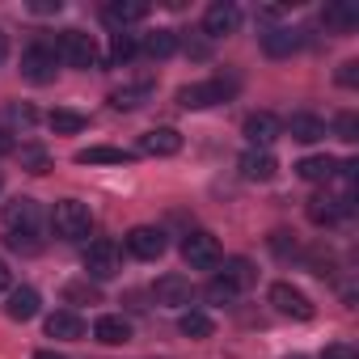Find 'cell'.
<instances>
[{
	"instance_id": "2",
	"label": "cell",
	"mask_w": 359,
	"mask_h": 359,
	"mask_svg": "<svg viewBox=\"0 0 359 359\" xmlns=\"http://www.w3.org/2000/svg\"><path fill=\"white\" fill-rule=\"evenodd\" d=\"M55 60H64L68 68H97V43L85 30H64L55 39Z\"/></svg>"
},
{
	"instance_id": "10",
	"label": "cell",
	"mask_w": 359,
	"mask_h": 359,
	"mask_svg": "<svg viewBox=\"0 0 359 359\" xmlns=\"http://www.w3.org/2000/svg\"><path fill=\"white\" fill-rule=\"evenodd\" d=\"M241 26V9L233 5V0H216V5L203 13V34L208 39H224Z\"/></svg>"
},
{
	"instance_id": "23",
	"label": "cell",
	"mask_w": 359,
	"mask_h": 359,
	"mask_svg": "<svg viewBox=\"0 0 359 359\" xmlns=\"http://www.w3.org/2000/svg\"><path fill=\"white\" fill-rule=\"evenodd\" d=\"M220 279H224L229 287L245 292V287H254L258 271H254V262H250V258H224V271H220Z\"/></svg>"
},
{
	"instance_id": "41",
	"label": "cell",
	"mask_w": 359,
	"mask_h": 359,
	"mask_svg": "<svg viewBox=\"0 0 359 359\" xmlns=\"http://www.w3.org/2000/svg\"><path fill=\"white\" fill-rule=\"evenodd\" d=\"M0 292H9V266L0 262Z\"/></svg>"
},
{
	"instance_id": "34",
	"label": "cell",
	"mask_w": 359,
	"mask_h": 359,
	"mask_svg": "<svg viewBox=\"0 0 359 359\" xmlns=\"http://www.w3.org/2000/svg\"><path fill=\"white\" fill-rule=\"evenodd\" d=\"M334 131H338V140L355 144V140H359V118H355L351 110H342V114H338V123H334Z\"/></svg>"
},
{
	"instance_id": "31",
	"label": "cell",
	"mask_w": 359,
	"mask_h": 359,
	"mask_svg": "<svg viewBox=\"0 0 359 359\" xmlns=\"http://www.w3.org/2000/svg\"><path fill=\"white\" fill-rule=\"evenodd\" d=\"M22 165L30 169V173H47L51 169V156H47V148H39V144H22Z\"/></svg>"
},
{
	"instance_id": "8",
	"label": "cell",
	"mask_w": 359,
	"mask_h": 359,
	"mask_svg": "<svg viewBox=\"0 0 359 359\" xmlns=\"http://www.w3.org/2000/svg\"><path fill=\"white\" fill-rule=\"evenodd\" d=\"M237 169H241L245 182H271V177L279 173V161L271 156V148H245L241 161H237Z\"/></svg>"
},
{
	"instance_id": "11",
	"label": "cell",
	"mask_w": 359,
	"mask_h": 359,
	"mask_svg": "<svg viewBox=\"0 0 359 359\" xmlns=\"http://www.w3.org/2000/svg\"><path fill=\"white\" fill-rule=\"evenodd\" d=\"M152 296H156V304H165V309H187L191 296H195V287H191L187 275H161L156 287H152Z\"/></svg>"
},
{
	"instance_id": "7",
	"label": "cell",
	"mask_w": 359,
	"mask_h": 359,
	"mask_svg": "<svg viewBox=\"0 0 359 359\" xmlns=\"http://www.w3.org/2000/svg\"><path fill=\"white\" fill-rule=\"evenodd\" d=\"M165 233L156 229V224H135L131 233H127V250L135 254V258H144V262H156L161 254H165Z\"/></svg>"
},
{
	"instance_id": "5",
	"label": "cell",
	"mask_w": 359,
	"mask_h": 359,
	"mask_svg": "<svg viewBox=\"0 0 359 359\" xmlns=\"http://www.w3.org/2000/svg\"><path fill=\"white\" fill-rule=\"evenodd\" d=\"M182 258H187V266H195V271H212V266H220V241H216L212 233L195 229V233L182 237Z\"/></svg>"
},
{
	"instance_id": "19",
	"label": "cell",
	"mask_w": 359,
	"mask_h": 359,
	"mask_svg": "<svg viewBox=\"0 0 359 359\" xmlns=\"http://www.w3.org/2000/svg\"><path fill=\"white\" fill-rule=\"evenodd\" d=\"M300 47H304L300 30H266V34H262V51L275 55V60H287V55H296Z\"/></svg>"
},
{
	"instance_id": "35",
	"label": "cell",
	"mask_w": 359,
	"mask_h": 359,
	"mask_svg": "<svg viewBox=\"0 0 359 359\" xmlns=\"http://www.w3.org/2000/svg\"><path fill=\"white\" fill-rule=\"evenodd\" d=\"M5 245H9L13 254H39V250H43V245L34 241V233H9V237H5Z\"/></svg>"
},
{
	"instance_id": "16",
	"label": "cell",
	"mask_w": 359,
	"mask_h": 359,
	"mask_svg": "<svg viewBox=\"0 0 359 359\" xmlns=\"http://www.w3.org/2000/svg\"><path fill=\"white\" fill-rule=\"evenodd\" d=\"M283 131H287L296 144H317V140H325V123H321L317 114H309V110H296V114L283 123Z\"/></svg>"
},
{
	"instance_id": "38",
	"label": "cell",
	"mask_w": 359,
	"mask_h": 359,
	"mask_svg": "<svg viewBox=\"0 0 359 359\" xmlns=\"http://www.w3.org/2000/svg\"><path fill=\"white\" fill-rule=\"evenodd\" d=\"M9 152H18V144H13V135L0 127V156H9Z\"/></svg>"
},
{
	"instance_id": "13",
	"label": "cell",
	"mask_w": 359,
	"mask_h": 359,
	"mask_svg": "<svg viewBox=\"0 0 359 359\" xmlns=\"http://www.w3.org/2000/svg\"><path fill=\"white\" fill-rule=\"evenodd\" d=\"M279 135H283V123H279L271 110H254V114L245 118V140H250V148H271Z\"/></svg>"
},
{
	"instance_id": "40",
	"label": "cell",
	"mask_w": 359,
	"mask_h": 359,
	"mask_svg": "<svg viewBox=\"0 0 359 359\" xmlns=\"http://www.w3.org/2000/svg\"><path fill=\"white\" fill-rule=\"evenodd\" d=\"M258 18H262V22H279V18H283V9H275V5H266V9H258Z\"/></svg>"
},
{
	"instance_id": "39",
	"label": "cell",
	"mask_w": 359,
	"mask_h": 359,
	"mask_svg": "<svg viewBox=\"0 0 359 359\" xmlns=\"http://www.w3.org/2000/svg\"><path fill=\"white\" fill-rule=\"evenodd\" d=\"M34 13H60V0H34Z\"/></svg>"
},
{
	"instance_id": "26",
	"label": "cell",
	"mask_w": 359,
	"mask_h": 359,
	"mask_svg": "<svg viewBox=\"0 0 359 359\" xmlns=\"http://www.w3.org/2000/svg\"><path fill=\"white\" fill-rule=\"evenodd\" d=\"M321 22H325L330 30H355V26H359V9L351 5V0H342V5H325Z\"/></svg>"
},
{
	"instance_id": "24",
	"label": "cell",
	"mask_w": 359,
	"mask_h": 359,
	"mask_svg": "<svg viewBox=\"0 0 359 359\" xmlns=\"http://www.w3.org/2000/svg\"><path fill=\"white\" fill-rule=\"evenodd\" d=\"M148 97H152V81H135V85L114 89V93H110V106H114V110H135V106H144Z\"/></svg>"
},
{
	"instance_id": "15",
	"label": "cell",
	"mask_w": 359,
	"mask_h": 359,
	"mask_svg": "<svg viewBox=\"0 0 359 359\" xmlns=\"http://www.w3.org/2000/svg\"><path fill=\"white\" fill-rule=\"evenodd\" d=\"M304 212H309V220H313V224L330 229V224H338V220L351 212V203H346V199H334V195H313Z\"/></svg>"
},
{
	"instance_id": "29",
	"label": "cell",
	"mask_w": 359,
	"mask_h": 359,
	"mask_svg": "<svg viewBox=\"0 0 359 359\" xmlns=\"http://www.w3.org/2000/svg\"><path fill=\"white\" fill-rule=\"evenodd\" d=\"M47 123H51V131L72 135V131H81L89 118H85V114H76V110H51V114H47Z\"/></svg>"
},
{
	"instance_id": "22",
	"label": "cell",
	"mask_w": 359,
	"mask_h": 359,
	"mask_svg": "<svg viewBox=\"0 0 359 359\" xmlns=\"http://www.w3.org/2000/svg\"><path fill=\"white\" fill-rule=\"evenodd\" d=\"M5 313H9L13 321H34V317H39V292H34V287H13Z\"/></svg>"
},
{
	"instance_id": "30",
	"label": "cell",
	"mask_w": 359,
	"mask_h": 359,
	"mask_svg": "<svg viewBox=\"0 0 359 359\" xmlns=\"http://www.w3.org/2000/svg\"><path fill=\"white\" fill-rule=\"evenodd\" d=\"M64 300H68V304H97L102 292H97V283L81 279V283H68V287H64Z\"/></svg>"
},
{
	"instance_id": "20",
	"label": "cell",
	"mask_w": 359,
	"mask_h": 359,
	"mask_svg": "<svg viewBox=\"0 0 359 359\" xmlns=\"http://www.w3.org/2000/svg\"><path fill=\"white\" fill-rule=\"evenodd\" d=\"M93 338H97V342H106V346H123V342H131V321H127V317L106 313V317H97Z\"/></svg>"
},
{
	"instance_id": "21",
	"label": "cell",
	"mask_w": 359,
	"mask_h": 359,
	"mask_svg": "<svg viewBox=\"0 0 359 359\" xmlns=\"http://www.w3.org/2000/svg\"><path fill=\"white\" fill-rule=\"evenodd\" d=\"M135 152L127 148H110V144H93V148H81L76 152V165H127Z\"/></svg>"
},
{
	"instance_id": "25",
	"label": "cell",
	"mask_w": 359,
	"mask_h": 359,
	"mask_svg": "<svg viewBox=\"0 0 359 359\" xmlns=\"http://www.w3.org/2000/svg\"><path fill=\"white\" fill-rule=\"evenodd\" d=\"M296 173L304 177V182H330V177L338 173V161L334 156H304L296 165Z\"/></svg>"
},
{
	"instance_id": "43",
	"label": "cell",
	"mask_w": 359,
	"mask_h": 359,
	"mask_svg": "<svg viewBox=\"0 0 359 359\" xmlns=\"http://www.w3.org/2000/svg\"><path fill=\"white\" fill-rule=\"evenodd\" d=\"M34 359H60V355H51V351H43V355H34Z\"/></svg>"
},
{
	"instance_id": "28",
	"label": "cell",
	"mask_w": 359,
	"mask_h": 359,
	"mask_svg": "<svg viewBox=\"0 0 359 359\" xmlns=\"http://www.w3.org/2000/svg\"><path fill=\"white\" fill-rule=\"evenodd\" d=\"M177 330H182L187 338H212V330H216V321H212L208 313H199V309H187L182 317H177Z\"/></svg>"
},
{
	"instance_id": "36",
	"label": "cell",
	"mask_w": 359,
	"mask_h": 359,
	"mask_svg": "<svg viewBox=\"0 0 359 359\" xmlns=\"http://www.w3.org/2000/svg\"><path fill=\"white\" fill-rule=\"evenodd\" d=\"M338 85H346V89L359 85V64H355V60H346V64L338 68Z\"/></svg>"
},
{
	"instance_id": "42",
	"label": "cell",
	"mask_w": 359,
	"mask_h": 359,
	"mask_svg": "<svg viewBox=\"0 0 359 359\" xmlns=\"http://www.w3.org/2000/svg\"><path fill=\"white\" fill-rule=\"evenodd\" d=\"M5 55H9V39H5V34H0V60H5Z\"/></svg>"
},
{
	"instance_id": "3",
	"label": "cell",
	"mask_w": 359,
	"mask_h": 359,
	"mask_svg": "<svg viewBox=\"0 0 359 359\" xmlns=\"http://www.w3.org/2000/svg\"><path fill=\"white\" fill-rule=\"evenodd\" d=\"M237 89V81H199V85H187V89H177V106L182 110H208L216 102H229Z\"/></svg>"
},
{
	"instance_id": "18",
	"label": "cell",
	"mask_w": 359,
	"mask_h": 359,
	"mask_svg": "<svg viewBox=\"0 0 359 359\" xmlns=\"http://www.w3.org/2000/svg\"><path fill=\"white\" fill-rule=\"evenodd\" d=\"M47 338L76 342V338H85V321H81L72 309H60V313H51V317H47Z\"/></svg>"
},
{
	"instance_id": "27",
	"label": "cell",
	"mask_w": 359,
	"mask_h": 359,
	"mask_svg": "<svg viewBox=\"0 0 359 359\" xmlns=\"http://www.w3.org/2000/svg\"><path fill=\"white\" fill-rule=\"evenodd\" d=\"M177 47H182V39H177V30H152L148 39H144V51L152 55V60H169Z\"/></svg>"
},
{
	"instance_id": "14",
	"label": "cell",
	"mask_w": 359,
	"mask_h": 359,
	"mask_svg": "<svg viewBox=\"0 0 359 359\" xmlns=\"http://www.w3.org/2000/svg\"><path fill=\"white\" fill-rule=\"evenodd\" d=\"M144 18H148V5H144V0H110V5L102 9V22L114 26L118 34H123V26L144 22Z\"/></svg>"
},
{
	"instance_id": "44",
	"label": "cell",
	"mask_w": 359,
	"mask_h": 359,
	"mask_svg": "<svg viewBox=\"0 0 359 359\" xmlns=\"http://www.w3.org/2000/svg\"><path fill=\"white\" fill-rule=\"evenodd\" d=\"M292 359H304V355H292Z\"/></svg>"
},
{
	"instance_id": "32",
	"label": "cell",
	"mask_w": 359,
	"mask_h": 359,
	"mask_svg": "<svg viewBox=\"0 0 359 359\" xmlns=\"http://www.w3.org/2000/svg\"><path fill=\"white\" fill-rule=\"evenodd\" d=\"M140 51V43H135V34H114L110 39V60L114 64H123V60H131Z\"/></svg>"
},
{
	"instance_id": "9",
	"label": "cell",
	"mask_w": 359,
	"mask_h": 359,
	"mask_svg": "<svg viewBox=\"0 0 359 359\" xmlns=\"http://www.w3.org/2000/svg\"><path fill=\"white\" fill-rule=\"evenodd\" d=\"M60 60H55V51H47V47H30L26 55H22V76L30 81V85H51L55 81V68Z\"/></svg>"
},
{
	"instance_id": "37",
	"label": "cell",
	"mask_w": 359,
	"mask_h": 359,
	"mask_svg": "<svg viewBox=\"0 0 359 359\" xmlns=\"http://www.w3.org/2000/svg\"><path fill=\"white\" fill-rule=\"evenodd\" d=\"M321 359H359V355H355L346 342H330V346L321 351Z\"/></svg>"
},
{
	"instance_id": "6",
	"label": "cell",
	"mask_w": 359,
	"mask_h": 359,
	"mask_svg": "<svg viewBox=\"0 0 359 359\" xmlns=\"http://www.w3.org/2000/svg\"><path fill=\"white\" fill-rule=\"evenodd\" d=\"M271 304H275L279 317H296V321H309L313 317V300L300 287H292V283H275L271 287Z\"/></svg>"
},
{
	"instance_id": "1",
	"label": "cell",
	"mask_w": 359,
	"mask_h": 359,
	"mask_svg": "<svg viewBox=\"0 0 359 359\" xmlns=\"http://www.w3.org/2000/svg\"><path fill=\"white\" fill-rule=\"evenodd\" d=\"M51 229H55V237H64V241H81V237H89L93 216H89V208H85L81 199H60L55 212H51Z\"/></svg>"
},
{
	"instance_id": "4",
	"label": "cell",
	"mask_w": 359,
	"mask_h": 359,
	"mask_svg": "<svg viewBox=\"0 0 359 359\" xmlns=\"http://www.w3.org/2000/svg\"><path fill=\"white\" fill-rule=\"evenodd\" d=\"M118 271H123V254H118V245L106 241V237L89 241V250H85V275H89V279H114Z\"/></svg>"
},
{
	"instance_id": "17",
	"label": "cell",
	"mask_w": 359,
	"mask_h": 359,
	"mask_svg": "<svg viewBox=\"0 0 359 359\" xmlns=\"http://www.w3.org/2000/svg\"><path fill=\"white\" fill-rule=\"evenodd\" d=\"M140 152H148V156H173V152H182V135H177L173 127H152L148 135H140Z\"/></svg>"
},
{
	"instance_id": "33",
	"label": "cell",
	"mask_w": 359,
	"mask_h": 359,
	"mask_svg": "<svg viewBox=\"0 0 359 359\" xmlns=\"http://www.w3.org/2000/svg\"><path fill=\"white\" fill-rule=\"evenodd\" d=\"M237 296H241V292H237V287H229V283H224L220 275H216V279L208 283V300H212V304H233Z\"/></svg>"
},
{
	"instance_id": "12",
	"label": "cell",
	"mask_w": 359,
	"mask_h": 359,
	"mask_svg": "<svg viewBox=\"0 0 359 359\" xmlns=\"http://www.w3.org/2000/svg\"><path fill=\"white\" fill-rule=\"evenodd\" d=\"M0 216H5V229H9V233H34V229H39V203H34L30 195L9 199Z\"/></svg>"
}]
</instances>
